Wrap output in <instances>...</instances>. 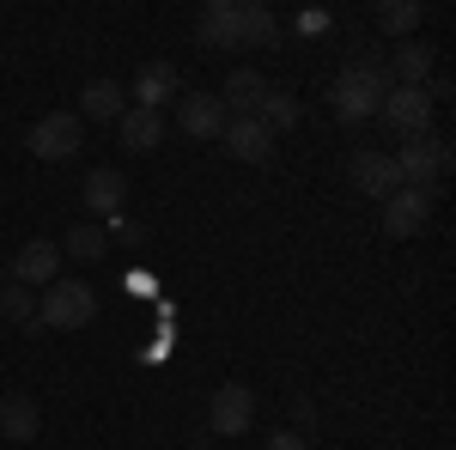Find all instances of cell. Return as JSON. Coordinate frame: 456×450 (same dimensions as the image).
Here are the masks:
<instances>
[{
    "mask_svg": "<svg viewBox=\"0 0 456 450\" xmlns=\"http://www.w3.org/2000/svg\"><path fill=\"white\" fill-rule=\"evenodd\" d=\"M213 98H219L225 116H256L262 98H268V79L256 68H238V73H225V92H213Z\"/></svg>",
    "mask_w": 456,
    "mask_h": 450,
    "instance_id": "12",
    "label": "cell"
},
{
    "mask_svg": "<svg viewBox=\"0 0 456 450\" xmlns=\"http://www.w3.org/2000/svg\"><path fill=\"white\" fill-rule=\"evenodd\" d=\"M98 316V292L86 286V280H55V286H43V299H37V323L43 329H86Z\"/></svg>",
    "mask_w": 456,
    "mask_h": 450,
    "instance_id": "2",
    "label": "cell"
},
{
    "mask_svg": "<svg viewBox=\"0 0 456 450\" xmlns=\"http://www.w3.org/2000/svg\"><path fill=\"white\" fill-rule=\"evenodd\" d=\"M116 128H122V146H128V152H152V146L165 140V116L134 104V110H122V116H116Z\"/></svg>",
    "mask_w": 456,
    "mask_h": 450,
    "instance_id": "16",
    "label": "cell"
},
{
    "mask_svg": "<svg viewBox=\"0 0 456 450\" xmlns=\"http://www.w3.org/2000/svg\"><path fill=\"white\" fill-rule=\"evenodd\" d=\"M0 316H6V323H37V299H31V286H19V280H12V286L0 292Z\"/></svg>",
    "mask_w": 456,
    "mask_h": 450,
    "instance_id": "24",
    "label": "cell"
},
{
    "mask_svg": "<svg viewBox=\"0 0 456 450\" xmlns=\"http://www.w3.org/2000/svg\"><path fill=\"white\" fill-rule=\"evenodd\" d=\"M256 122H262L268 135H286V128L298 122V98H292V92H274V86H268V98H262V110H256Z\"/></svg>",
    "mask_w": 456,
    "mask_h": 450,
    "instance_id": "23",
    "label": "cell"
},
{
    "mask_svg": "<svg viewBox=\"0 0 456 450\" xmlns=\"http://www.w3.org/2000/svg\"><path fill=\"white\" fill-rule=\"evenodd\" d=\"M176 122H183V135H195V140H219L225 135V110H219L213 92H189V98L176 104Z\"/></svg>",
    "mask_w": 456,
    "mask_h": 450,
    "instance_id": "13",
    "label": "cell"
},
{
    "mask_svg": "<svg viewBox=\"0 0 456 450\" xmlns=\"http://www.w3.org/2000/svg\"><path fill=\"white\" fill-rule=\"evenodd\" d=\"M347 176H353V189L371 195V201H389V195L402 189V176H395V159H389V152H353Z\"/></svg>",
    "mask_w": 456,
    "mask_h": 450,
    "instance_id": "9",
    "label": "cell"
},
{
    "mask_svg": "<svg viewBox=\"0 0 456 450\" xmlns=\"http://www.w3.org/2000/svg\"><path fill=\"white\" fill-rule=\"evenodd\" d=\"M378 31H389V37H408V31H420V19H426V6L420 0H384L378 12Z\"/></svg>",
    "mask_w": 456,
    "mask_h": 450,
    "instance_id": "21",
    "label": "cell"
},
{
    "mask_svg": "<svg viewBox=\"0 0 456 450\" xmlns=\"http://www.w3.org/2000/svg\"><path fill=\"white\" fill-rule=\"evenodd\" d=\"M384 92H389V73L378 68V61H353V68H341V79L329 86V104H335V116L353 128V122L378 116Z\"/></svg>",
    "mask_w": 456,
    "mask_h": 450,
    "instance_id": "1",
    "label": "cell"
},
{
    "mask_svg": "<svg viewBox=\"0 0 456 450\" xmlns=\"http://www.w3.org/2000/svg\"><path fill=\"white\" fill-rule=\"evenodd\" d=\"M128 110V92L116 86V79H92V86H79V122H116Z\"/></svg>",
    "mask_w": 456,
    "mask_h": 450,
    "instance_id": "15",
    "label": "cell"
},
{
    "mask_svg": "<svg viewBox=\"0 0 456 450\" xmlns=\"http://www.w3.org/2000/svg\"><path fill=\"white\" fill-rule=\"evenodd\" d=\"M395 159V176H402V189H438V176L451 171V146L438 135H414L402 140V152H389Z\"/></svg>",
    "mask_w": 456,
    "mask_h": 450,
    "instance_id": "3",
    "label": "cell"
},
{
    "mask_svg": "<svg viewBox=\"0 0 456 450\" xmlns=\"http://www.w3.org/2000/svg\"><path fill=\"white\" fill-rule=\"evenodd\" d=\"M432 208H438V189H395L384 201V232L389 238H414L432 219Z\"/></svg>",
    "mask_w": 456,
    "mask_h": 450,
    "instance_id": "7",
    "label": "cell"
},
{
    "mask_svg": "<svg viewBox=\"0 0 456 450\" xmlns=\"http://www.w3.org/2000/svg\"><path fill=\"white\" fill-rule=\"evenodd\" d=\"M298 31H305V37H322V31H329V12H298Z\"/></svg>",
    "mask_w": 456,
    "mask_h": 450,
    "instance_id": "26",
    "label": "cell"
},
{
    "mask_svg": "<svg viewBox=\"0 0 456 450\" xmlns=\"http://www.w3.org/2000/svg\"><path fill=\"white\" fill-rule=\"evenodd\" d=\"M79 146H86V122H79L73 110H55V116L31 122V152H37V159L61 165V159H73Z\"/></svg>",
    "mask_w": 456,
    "mask_h": 450,
    "instance_id": "4",
    "label": "cell"
},
{
    "mask_svg": "<svg viewBox=\"0 0 456 450\" xmlns=\"http://www.w3.org/2000/svg\"><path fill=\"white\" fill-rule=\"evenodd\" d=\"M61 250H68V256H79V262H98V256L110 250V232H104V225H86V219H73L68 238H61Z\"/></svg>",
    "mask_w": 456,
    "mask_h": 450,
    "instance_id": "22",
    "label": "cell"
},
{
    "mask_svg": "<svg viewBox=\"0 0 456 450\" xmlns=\"http://www.w3.org/2000/svg\"><path fill=\"white\" fill-rule=\"evenodd\" d=\"M268 450H311V438H305V432H274Z\"/></svg>",
    "mask_w": 456,
    "mask_h": 450,
    "instance_id": "25",
    "label": "cell"
},
{
    "mask_svg": "<svg viewBox=\"0 0 456 450\" xmlns=\"http://www.w3.org/2000/svg\"><path fill=\"white\" fill-rule=\"evenodd\" d=\"M134 98H141V110H165L176 98V68L171 61H146L141 79H134Z\"/></svg>",
    "mask_w": 456,
    "mask_h": 450,
    "instance_id": "18",
    "label": "cell"
},
{
    "mask_svg": "<svg viewBox=\"0 0 456 450\" xmlns=\"http://www.w3.org/2000/svg\"><path fill=\"white\" fill-rule=\"evenodd\" d=\"M79 201H86L92 213H122L128 183H122V171H92V176H86V189H79Z\"/></svg>",
    "mask_w": 456,
    "mask_h": 450,
    "instance_id": "19",
    "label": "cell"
},
{
    "mask_svg": "<svg viewBox=\"0 0 456 450\" xmlns=\"http://www.w3.org/2000/svg\"><path fill=\"white\" fill-rule=\"evenodd\" d=\"M12 280H19V286H55V280H61V243L31 238L12 256Z\"/></svg>",
    "mask_w": 456,
    "mask_h": 450,
    "instance_id": "10",
    "label": "cell"
},
{
    "mask_svg": "<svg viewBox=\"0 0 456 450\" xmlns=\"http://www.w3.org/2000/svg\"><path fill=\"white\" fill-rule=\"evenodd\" d=\"M219 140H225V152L244 159V165H268V159H274V135H268L256 116H225V135Z\"/></svg>",
    "mask_w": 456,
    "mask_h": 450,
    "instance_id": "8",
    "label": "cell"
},
{
    "mask_svg": "<svg viewBox=\"0 0 456 450\" xmlns=\"http://www.w3.org/2000/svg\"><path fill=\"white\" fill-rule=\"evenodd\" d=\"M281 37V19L262 6V0H238V49H262Z\"/></svg>",
    "mask_w": 456,
    "mask_h": 450,
    "instance_id": "17",
    "label": "cell"
},
{
    "mask_svg": "<svg viewBox=\"0 0 456 450\" xmlns=\"http://www.w3.org/2000/svg\"><path fill=\"white\" fill-rule=\"evenodd\" d=\"M432 68H438V55H432L426 43H402V49H395V61H389V73H395L389 86H426Z\"/></svg>",
    "mask_w": 456,
    "mask_h": 450,
    "instance_id": "20",
    "label": "cell"
},
{
    "mask_svg": "<svg viewBox=\"0 0 456 450\" xmlns=\"http://www.w3.org/2000/svg\"><path fill=\"white\" fill-rule=\"evenodd\" d=\"M378 116H384V122H389L402 140L432 135V98H426L420 86H389L384 104H378Z\"/></svg>",
    "mask_w": 456,
    "mask_h": 450,
    "instance_id": "5",
    "label": "cell"
},
{
    "mask_svg": "<svg viewBox=\"0 0 456 450\" xmlns=\"http://www.w3.org/2000/svg\"><path fill=\"white\" fill-rule=\"evenodd\" d=\"M37 432H43V408H37V396H31V389H12V396L0 402V438L31 445Z\"/></svg>",
    "mask_w": 456,
    "mask_h": 450,
    "instance_id": "11",
    "label": "cell"
},
{
    "mask_svg": "<svg viewBox=\"0 0 456 450\" xmlns=\"http://www.w3.org/2000/svg\"><path fill=\"white\" fill-rule=\"evenodd\" d=\"M201 49H238V0H208L195 19Z\"/></svg>",
    "mask_w": 456,
    "mask_h": 450,
    "instance_id": "14",
    "label": "cell"
},
{
    "mask_svg": "<svg viewBox=\"0 0 456 450\" xmlns=\"http://www.w3.org/2000/svg\"><path fill=\"white\" fill-rule=\"evenodd\" d=\"M249 420H256V389H249V383H225V389H213V402H208L213 438H238V432H249Z\"/></svg>",
    "mask_w": 456,
    "mask_h": 450,
    "instance_id": "6",
    "label": "cell"
}]
</instances>
